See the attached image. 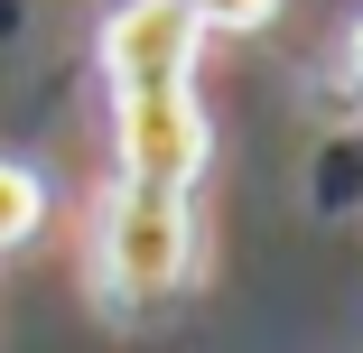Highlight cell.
Returning a JSON list of instances; mask_svg holds the SVG:
<instances>
[{"mask_svg":"<svg viewBox=\"0 0 363 353\" xmlns=\"http://www.w3.org/2000/svg\"><path fill=\"white\" fill-rule=\"evenodd\" d=\"M196 195H150V186H112L103 214H94V279H103V307H168L186 279H196Z\"/></svg>","mask_w":363,"mask_h":353,"instance_id":"cell-1","label":"cell"},{"mask_svg":"<svg viewBox=\"0 0 363 353\" xmlns=\"http://www.w3.org/2000/svg\"><path fill=\"white\" fill-rule=\"evenodd\" d=\"M112 186H150V195H196L205 158H214V130L196 84H112Z\"/></svg>","mask_w":363,"mask_h":353,"instance_id":"cell-2","label":"cell"},{"mask_svg":"<svg viewBox=\"0 0 363 353\" xmlns=\"http://www.w3.org/2000/svg\"><path fill=\"white\" fill-rule=\"evenodd\" d=\"M205 28L177 0H121L103 19V84H196Z\"/></svg>","mask_w":363,"mask_h":353,"instance_id":"cell-3","label":"cell"},{"mask_svg":"<svg viewBox=\"0 0 363 353\" xmlns=\"http://www.w3.org/2000/svg\"><path fill=\"white\" fill-rule=\"evenodd\" d=\"M308 204L326 224L363 214V130H326L317 139V158H308Z\"/></svg>","mask_w":363,"mask_h":353,"instance_id":"cell-4","label":"cell"},{"mask_svg":"<svg viewBox=\"0 0 363 353\" xmlns=\"http://www.w3.org/2000/svg\"><path fill=\"white\" fill-rule=\"evenodd\" d=\"M38 224H47V186H38V168L0 158V251H19Z\"/></svg>","mask_w":363,"mask_h":353,"instance_id":"cell-5","label":"cell"},{"mask_svg":"<svg viewBox=\"0 0 363 353\" xmlns=\"http://www.w3.org/2000/svg\"><path fill=\"white\" fill-rule=\"evenodd\" d=\"M177 10L214 37V28H224V37H252V28H270L279 19V0H177Z\"/></svg>","mask_w":363,"mask_h":353,"instance_id":"cell-6","label":"cell"},{"mask_svg":"<svg viewBox=\"0 0 363 353\" xmlns=\"http://www.w3.org/2000/svg\"><path fill=\"white\" fill-rule=\"evenodd\" d=\"M345 75H354V93H363V19H354V37H345Z\"/></svg>","mask_w":363,"mask_h":353,"instance_id":"cell-7","label":"cell"}]
</instances>
